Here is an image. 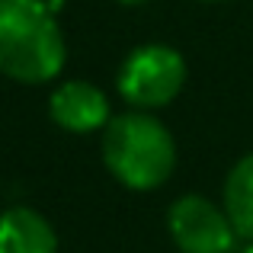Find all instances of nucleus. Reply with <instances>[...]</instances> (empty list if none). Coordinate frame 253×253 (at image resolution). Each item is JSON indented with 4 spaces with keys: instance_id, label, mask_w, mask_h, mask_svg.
<instances>
[{
    "instance_id": "obj_3",
    "label": "nucleus",
    "mask_w": 253,
    "mask_h": 253,
    "mask_svg": "<svg viewBox=\"0 0 253 253\" xmlns=\"http://www.w3.org/2000/svg\"><path fill=\"white\" fill-rule=\"evenodd\" d=\"M186 84V58L167 42H148L128 51L116 74V90L131 109L157 112L179 96Z\"/></svg>"
},
{
    "instance_id": "obj_7",
    "label": "nucleus",
    "mask_w": 253,
    "mask_h": 253,
    "mask_svg": "<svg viewBox=\"0 0 253 253\" xmlns=\"http://www.w3.org/2000/svg\"><path fill=\"white\" fill-rule=\"evenodd\" d=\"M221 205L241 241H253V151L228 170L221 186Z\"/></svg>"
},
{
    "instance_id": "obj_9",
    "label": "nucleus",
    "mask_w": 253,
    "mask_h": 253,
    "mask_svg": "<svg viewBox=\"0 0 253 253\" xmlns=\"http://www.w3.org/2000/svg\"><path fill=\"white\" fill-rule=\"evenodd\" d=\"M237 253H253V241H247V244H244V247L237 250Z\"/></svg>"
},
{
    "instance_id": "obj_2",
    "label": "nucleus",
    "mask_w": 253,
    "mask_h": 253,
    "mask_svg": "<svg viewBox=\"0 0 253 253\" xmlns=\"http://www.w3.org/2000/svg\"><path fill=\"white\" fill-rule=\"evenodd\" d=\"M103 164L131 192H154L176 170L173 131L154 112L128 109L103 128Z\"/></svg>"
},
{
    "instance_id": "obj_6",
    "label": "nucleus",
    "mask_w": 253,
    "mask_h": 253,
    "mask_svg": "<svg viewBox=\"0 0 253 253\" xmlns=\"http://www.w3.org/2000/svg\"><path fill=\"white\" fill-rule=\"evenodd\" d=\"M0 253H58V234L42 211L10 205L0 211Z\"/></svg>"
},
{
    "instance_id": "obj_8",
    "label": "nucleus",
    "mask_w": 253,
    "mask_h": 253,
    "mask_svg": "<svg viewBox=\"0 0 253 253\" xmlns=\"http://www.w3.org/2000/svg\"><path fill=\"white\" fill-rule=\"evenodd\" d=\"M122 6H141V3H148V0H119Z\"/></svg>"
},
{
    "instance_id": "obj_4",
    "label": "nucleus",
    "mask_w": 253,
    "mask_h": 253,
    "mask_svg": "<svg viewBox=\"0 0 253 253\" xmlns=\"http://www.w3.org/2000/svg\"><path fill=\"white\" fill-rule=\"evenodd\" d=\"M167 231L179 253H234L241 234L221 202L186 192L167 209Z\"/></svg>"
},
{
    "instance_id": "obj_5",
    "label": "nucleus",
    "mask_w": 253,
    "mask_h": 253,
    "mask_svg": "<svg viewBox=\"0 0 253 253\" xmlns=\"http://www.w3.org/2000/svg\"><path fill=\"white\" fill-rule=\"evenodd\" d=\"M48 116L71 135H93L109 125V99L90 81H64L48 96Z\"/></svg>"
},
{
    "instance_id": "obj_10",
    "label": "nucleus",
    "mask_w": 253,
    "mask_h": 253,
    "mask_svg": "<svg viewBox=\"0 0 253 253\" xmlns=\"http://www.w3.org/2000/svg\"><path fill=\"white\" fill-rule=\"evenodd\" d=\"M202 3H221V0H202Z\"/></svg>"
},
{
    "instance_id": "obj_1",
    "label": "nucleus",
    "mask_w": 253,
    "mask_h": 253,
    "mask_svg": "<svg viewBox=\"0 0 253 253\" xmlns=\"http://www.w3.org/2000/svg\"><path fill=\"white\" fill-rule=\"evenodd\" d=\"M68 42L48 0H0V74L16 84H48L64 71Z\"/></svg>"
}]
</instances>
